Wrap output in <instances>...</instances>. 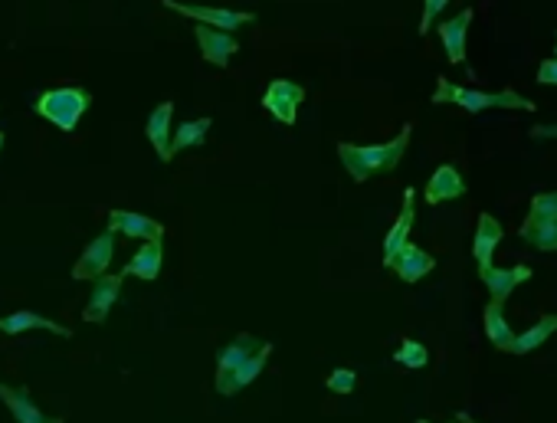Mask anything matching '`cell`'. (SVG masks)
Segmentation results:
<instances>
[{"label":"cell","instance_id":"obj_1","mask_svg":"<svg viewBox=\"0 0 557 423\" xmlns=\"http://www.w3.org/2000/svg\"><path fill=\"white\" fill-rule=\"evenodd\" d=\"M410 135H413V125H404L397 132V138L384 141V145H351V141H341L338 145V158L345 164V171L351 174V181H371L377 174H387L394 171L400 161L407 155V145H410Z\"/></svg>","mask_w":557,"mask_h":423},{"label":"cell","instance_id":"obj_2","mask_svg":"<svg viewBox=\"0 0 557 423\" xmlns=\"http://www.w3.org/2000/svg\"><path fill=\"white\" fill-rule=\"evenodd\" d=\"M433 102L436 105H456V109L479 115L485 109H512V112H535V102L518 96L515 89H502V92H482V89H469V86H456L446 76H436V89H433Z\"/></svg>","mask_w":557,"mask_h":423},{"label":"cell","instance_id":"obj_3","mask_svg":"<svg viewBox=\"0 0 557 423\" xmlns=\"http://www.w3.org/2000/svg\"><path fill=\"white\" fill-rule=\"evenodd\" d=\"M89 92L79 89V86H59V89H50L43 92V96L33 102V112L40 115V119L53 122L59 132H76L79 119L86 115L89 109Z\"/></svg>","mask_w":557,"mask_h":423},{"label":"cell","instance_id":"obj_4","mask_svg":"<svg viewBox=\"0 0 557 423\" xmlns=\"http://www.w3.org/2000/svg\"><path fill=\"white\" fill-rule=\"evenodd\" d=\"M164 7L174 10V14L181 17H191L197 23H204V27L213 30H223V33H233L246 27V23H253L256 14H246V10H230V7H204V4H181V0H161Z\"/></svg>","mask_w":557,"mask_h":423},{"label":"cell","instance_id":"obj_5","mask_svg":"<svg viewBox=\"0 0 557 423\" xmlns=\"http://www.w3.org/2000/svg\"><path fill=\"white\" fill-rule=\"evenodd\" d=\"M302 102H305V89L299 86V82L286 79V76L272 79L266 86V92H263V109L282 125H295Z\"/></svg>","mask_w":557,"mask_h":423},{"label":"cell","instance_id":"obj_6","mask_svg":"<svg viewBox=\"0 0 557 423\" xmlns=\"http://www.w3.org/2000/svg\"><path fill=\"white\" fill-rule=\"evenodd\" d=\"M112 256H115V233L105 230L86 246V250H82V256L73 266V279H92V282H96L99 276L109 273Z\"/></svg>","mask_w":557,"mask_h":423},{"label":"cell","instance_id":"obj_7","mask_svg":"<svg viewBox=\"0 0 557 423\" xmlns=\"http://www.w3.org/2000/svg\"><path fill=\"white\" fill-rule=\"evenodd\" d=\"M413 220H417V194H413V187H407V191H404V207H400L394 227H390L387 237H384V266L387 269H394L400 250L410 243Z\"/></svg>","mask_w":557,"mask_h":423},{"label":"cell","instance_id":"obj_8","mask_svg":"<svg viewBox=\"0 0 557 423\" xmlns=\"http://www.w3.org/2000/svg\"><path fill=\"white\" fill-rule=\"evenodd\" d=\"M122 279H125L122 273H105L92 282V296L86 302V309H82V319L92 325H102L105 319H109L112 305L118 302V296H122Z\"/></svg>","mask_w":557,"mask_h":423},{"label":"cell","instance_id":"obj_9","mask_svg":"<svg viewBox=\"0 0 557 423\" xmlns=\"http://www.w3.org/2000/svg\"><path fill=\"white\" fill-rule=\"evenodd\" d=\"M531 276H535V269L531 266H485V269H479L482 286L489 289V296L495 302H508V296H512L521 282H528Z\"/></svg>","mask_w":557,"mask_h":423},{"label":"cell","instance_id":"obj_10","mask_svg":"<svg viewBox=\"0 0 557 423\" xmlns=\"http://www.w3.org/2000/svg\"><path fill=\"white\" fill-rule=\"evenodd\" d=\"M194 37H197V46H200V56H204L207 63L220 66V69H227L230 56H236V50H240V40H236L233 33L204 27V23H197L194 27Z\"/></svg>","mask_w":557,"mask_h":423},{"label":"cell","instance_id":"obj_11","mask_svg":"<svg viewBox=\"0 0 557 423\" xmlns=\"http://www.w3.org/2000/svg\"><path fill=\"white\" fill-rule=\"evenodd\" d=\"M266 345H269V342H263V338H256V335H250V332H240L230 345H223L220 355H217V384L227 381L236 368H243V364L250 361V358L256 355V351H263Z\"/></svg>","mask_w":557,"mask_h":423},{"label":"cell","instance_id":"obj_12","mask_svg":"<svg viewBox=\"0 0 557 423\" xmlns=\"http://www.w3.org/2000/svg\"><path fill=\"white\" fill-rule=\"evenodd\" d=\"M0 401L7 404L10 417H14L17 423H66L63 417H50L43 414V410L33 404L30 397V387H14V384H0Z\"/></svg>","mask_w":557,"mask_h":423},{"label":"cell","instance_id":"obj_13","mask_svg":"<svg viewBox=\"0 0 557 423\" xmlns=\"http://www.w3.org/2000/svg\"><path fill=\"white\" fill-rule=\"evenodd\" d=\"M462 194H466V181H462L456 164H440V168L433 171V178L423 187V201L430 207L446 204V201H459Z\"/></svg>","mask_w":557,"mask_h":423},{"label":"cell","instance_id":"obj_14","mask_svg":"<svg viewBox=\"0 0 557 423\" xmlns=\"http://www.w3.org/2000/svg\"><path fill=\"white\" fill-rule=\"evenodd\" d=\"M109 230L122 233L128 240H164L161 223L145 214H135V210H109Z\"/></svg>","mask_w":557,"mask_h":423},{"label":"cell","instance_id":"obj_15","mask_svg":"<svg viewBox=\"0 0 557 423\" xmlns=\"http://www.w3.org/2000/svg\"><path fill=\"white\" fill-rule=\"evenodd\" d=\"M469 23H472V7L459 10L456 17L443 20L440 27V43L449 56V63L453 66H466V33H469Z\"/></svg>","mask_w":557,"mask_h":423},{"label":"cell","instance_id":"obj_16","mask_svg":"<svg viewBox=\"0 0 557 423\" xmlns=\"http://www.w3.org/2000/svg\"><path fill=\"white\" fill-rule=\"evenodd\" d=\"M171 119H174V102H161L158 109L148 115V125H145V135L151 141V148L158 151L161 161H171L174 158V151H171V141H174Z\"/></svg>","mask_w":557,"mask_h":423},{"label":"cell","instance_id":"obj_17","mask_svg":"<svg viewBox=\"0 0 557 423\" xmlns=\"http://www.w3.org/2000/svg\"><path fill=\"white\" fill-rule=\"evenodd\" d=\"M505 240V230L502 223L495 220L492 214H479V223H476V240H472V256H476L479 269L485 266H495L492 256L499 250V243Z\"/></svg>","mask_w":557,"mask_h":423},{"label":"cell","instance_id":"obj_18","mask_svg":"<svg viewBox=\"0 0 557 423\" xmlns=\"http://www.w3.org/2000/svg\"><path fill=\"white\" fill-rule=\"evenodd\" d=\"M269 355H272V342H269L263 351H256V355H253L250 361H246L243 368H236L227 381L213 384V387H217V394H220V397H230V394H236V391H243V387H250V384L259 378V374L266 371V361H269Z\"/></svg>","mask_w":557,"mask_h":423},{"label":"cell","instance_id":"obj_19","mask_svg":"<svg viewBox=\"0 0 557 423\" xmlns=\"http://www.w3.org/2000/svg\"><path fill=\"white\" fill-rule=\"evenodd\" d=\"M161 263H164V243L161 240H148L132 256V260H128V266L122 269V276H138L145 282H154L161 276Z\"/></svg>","mask_w":557,"mask_h":423},{"label":"cell","instance_id":"obj_20","mask_svg":"<svg viewBox=\"0 0 557 423\" xmlns=\"http://www.w3.org/2000/svg\"><path fill=\"white\" fill-rule=\"evenodd\" d=\"M433 269H436L433 253L420 250L417 243H407L404 250H400L397 263H394V273L404 279V282H420L423 276H430Z\"/></svg>","mask_w":557,"mask_h":423},{"label":"cell","instance_id":"obj_21","mask_svg":"<svg viewBox=\"0 0 557 423\" xmlns=\"http://www.w3.org/2000/svg\"><path fill=\"white\" fill-rule=\"evenodd\" d=\"M33 328H43V332H53L59 338H73L66 325H59L53 319H46L40 312H14L7 319H0V332L4 335H20V332H33Z\"/></svg>","mask_w":557,"mask_h":423},{"label":"cell","instance_id":"obj_22","mask_svg":"<svg viewBox=\"0 0 557 423\" xmlns=\"http://www.w3.org/2000/svg\"><path fill=\"white\" fill-rule=\"evenodd\" d=\"M482 319H485V335H489V342L499 351H512L518 335L512 332V325H508V319H505V302L492 299L489 305H485Z\"/></svg>","mask_w":557,"mask_h":423},{"label":"cell","instance_id":"obj_23","mask_svg":"<svg viewBox=\"0 0 557 423\" xmlns=\"http://www.w3.org/2000/svg\"><path fill=\"white\" fill-rule=\"evenodd\" d=\"M554 332H557V315H541V319L531 325L528 332H521L515 338V345H512L508 355H528V351H535V348H541L544 342H548Z\"/></svg>","mask_w":557,"mask_h":423},{"label":"cell","instance_id":"obj_24","mask_svg":"<svg viewBox=\"0 0 557 423\" xmlns=\"http://www.w3.org/2000/svg\"><path fill=\"white\" fill-rule=\"evenodd\" d=\"M207 132H210V119H191L184 125H177L174 132V141H171V151H187V148H200L207 141Z\"/></svg>","mask_w":557,"mask_h":423},{"label":"cell","instance_id":"obj_25","mask_svg":"<svg viewBox=\"0 0 557 423\" xmlns=\"http://www.w3.org/2000/svg\"><path fill=\"white\" fill-rule=\"evenodd\" d=\"M394 361L400 364V368L423 371L426 364H430V351H426V345L417 342V338H404V342H400V348L394 351Z\"/></svg>","mask_w":557,"mask_h":423},{"label":"cell","instance_id":"obj_26","mask_svg":"<svg viewBox=\"0 0 557 423\" xmlns=\"http://www.w3.org/2000/svg\"><path fill=\"white\" fill-rule=\"evenodd\" d=\"M325 384H328L331 394H341V397H345V394L354 391V387H358V374H354L351 368H335V371L328 374Z\"/></svg>","mask_w":557,"mask_h":423},{"label":"cell","instance_id":"obj_27","mask_svg":"<svg viewBox=\"0 0 557 423\" xmlns=\"http://www.w3.org/2000/svg\"><path fill=\"white\" fill-rule=\"evenodd\" d=\"M449 7V0H423V17H420V37H426V33L433 30L436 17L443 14V10Z\"/></svg>","mask_w":557,"mask_h":423},{"label":"cell","instance_id":"obj_28","mask_svg":"<svg viewBox=\"0 0 557 423\" xmlns=\"http://www.w3.org/2000/svg\"><path fill=\"white\" fill-rule=\"evenodd\" d=\"M538 86H557V56H548L538 66Z\"/></svg>","mask_w":557,"mask_h":423},{"label":"cell","instance_id":"obj_29","mask_svg":"<svg viewBox=\"0 0 557 423\" xmlns=\"http://www.w3.org/2000/svg\"><path fill=\"white\" fill-rule=\"evenodd\" d=\"M528 135L535 138V141H544V138H557V125H554V122H551V125H535V128H531Z\"/></svg>","mask_w":557,"mask_h":423},{"label":"cell","instance_id":"obj_30","mask_svg":"<svg viewBox=\"0 0 557 423\" xmlns=\"http://www.w3.org/2000/svg\"><path fill=\"white\" fill-rule=\"evenodd\" d=\"M459 420H462V423H476V420H472L469 414H459Z\"/></svg>","mask_w":557,"mask_h":423},{"label":"cell","instance_id":"obj_31","mask_svg":"<svg viewBox=\"0 0 557 423\" xmlns=\"http://www.w3.org/2000/svg\"><path fill=\"white\" fill-rule=\"evenodd\" d=\"M0 148H4V132H0Z\"/></svg>","mask_w":557,"mask_h":423},{"label":"cell","instance_id":"obj_32","mask_svg":"<svg viewBox=\"0 0 557 423\" xmlns=\"http://www.w3.org/2000/svg\"><path fill=\"white\" fill-rule=\"evenodd\" d=\"M449 423H462V420H459V417H456V420H449Z\"/></svg>","mask_w":557,"mask_h":423},{"label":"cell","instance_id":"obj_33","mask_svg":"<svg viewBox=\"0 0 557 423\" xmlns=\"http://www.w3.org/2000/svg\"><path fill=\"white\" fill-rule=\"evenodd\" d=\"M417 423H430V420H417Z\"/></svg>","mask_w":557,"mask_h":423},{"label":"cell","instance_id":"obj_34","mask_svg":"<svg viewBox=\"0 0 557 423\" xmlns=\"http://www.w3.org/2000/svg\"><path fill=\"white\" fill-rule=\"evenodd\" d=\"M554 56H557V46H554Z\"/></svg>","mask_w":557,"mask_h":423}]
</instances>
